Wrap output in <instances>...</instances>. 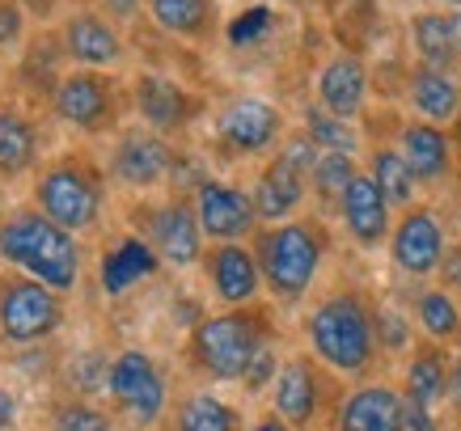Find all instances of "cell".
<instances>
[{
  "label": "cell",
  "instance_id": "cell-1",
  "mask_svg": "<svg viewBox=\"0 0 461 431\" xmlns=\"http://www.w3.org/2000/svg\"><path fill=\"white\" fill-rule=\"evenodd\" d=\"M0 258L22 266L30 279H39L56 292H68L81 275V254H77L72 233L39 211H17L0 224Z\"/></svg>",
  "mask_w": 461,
  "mask_h": 431
},
{
  "label": "cell",
  "instance_id": "cell-2",
  "mask_svg": "<svg viewBox=\"0 0 461 431\" xmlns=\"http://www.w3.org/2000/svg\"><path fill=\"white\" fill-rule=\"evenodd\" d=\"M309 347L339 373H364L373 360V318L360 296H326L309 313Z\"/></svg>",
  "mask_w": 461,
  "mask_h": 431
},
{
  "label": "cell",
  "instance_id": "cell-3",
  "mask_svg": "<svg viewBox=\"0 0 461 431\" xmlns=\"http://www.w3.org/2000/svg\"><path fill=\"white\" fill-rule=\"evenodd\" d=\"M321 263V233L313 224H276L258 237V266L263 283L280 301H296L309 292Z\"/></svg>",
  "mask_w": 461,
  "mask_h": 431
},
{
  "label": "cell",
  "instance_id": "cell-4",
  "mask_svg": "<svg viewBox=\"0 0 461 431\" xmlns=\"http://www.w3.org/2000/svg\"><path fill=\"white\" fill-rule=\"evenodd\" d=\"M263 347V326L250 313H221L195 326L191 351H195L199 368H208L221 381H238L250 368L254 351Z\"/></svg>",
  "mask_w": 461,
  "mask_h": 431
},
{
  "label": "cell",
  "instance_id": "cell-5",
  "mask_svg": "<svg viewBox=\"0 0 461 431\" xmlns=\"http://www.w3.org/2000/svg\"><path fill=\"white\" fill-rule=\"evenodd\" d=\"M34 195H39L42 216L56 220L59 229H68V233H81V229H89L98 220V208H102L98 182H94V174H85L72 161L47 169L39 178V186H34Z\"/></svg>",
  "mask_w": 461,
  "mask_h": 431
},
{
  "label": "cell",
  "instance_id": "cell-6",
  "mask_svg": "<svg viewBox=\"0 0 461 431\" xmlns=\"http://www.w3.org/2000/svg\"><path fill=\"white\" fill-rule=\"evenodd\" d=\"M64 321L56 288L39 279H9L0 288V334L14 343H39Z\"/></svg>",
  "mask_w": 461,
  "mask_h": 431
},
{
  "label": "cell",
  "instance_id": "cell-7",
  "mask_svg": "<svg viewBox=\"0 0 461 431\" xmlns=\"http://www.w3.org/2000/svg\"><path fill=\"white\" fill-rule=\"evenodd\" d=\"M51 111L81 131H102L114 119V85L98 68L64 72L51 89Z\"/></svg>",
  "mask_w": 461,
  "mask_h": 431
},
{
  "label": "cell",
  "instance_id": "cell-8",
  "mask_svg": "<svg viewBox=\"0 0 461 431\" xmlns=\"http://www.w3.org/2000/svg\"><path fill=\"white\" fill-rule=\"evenodd\" d=\"M111 393L136 423H153L166 406V381L144 351H123L111 364Z\"/></svg>",
  "mask_w": 461,
  "mask_h": 431
},
{
  "label": "cell",
  "instance_id": "cell-9",
  "mask_svg": "<svg viewBox=\"0 0 461 431\" xmlns=\"http://www.w3.org/2000/svg\"><path fill=\"white\" fill-rule=\"evenodd\" d=\"M195 216H199V229L216 241H233V237L250 233L258 211H254V199L238 186H224V182H212L203 178L195 191Z\"/></svg>",
  "mask_w": 461,
  "mask_h": 431
},
{
  "label": "cell",
  "instance_id": "cell-10",
  "mask_svg": "<svg viewBox=\"0 0 461 431\" xmlns=\"http://www.w3.org/2000/svg\"><path fill=\"white\" fill-rule=\"evenodd\" d=\"M216 131L229 153H263L280 136V111L263 98H238L221 111Z\"/></svg>",
  "mask_w": 461,
  "mask_h": 431
},
{
  "label": "cell",
  "instance_id": "cell-11",
  "mask_svg": "<svg viewBox=\"0 0 461 431\" xmlns=\"http://www.w3.org/2000/svg\"><path fill=\"white\" fill-rule=\"evenodd\" d=\"M390 254L406 275H428V271H436L440 258H445V233H440L436 211H428V208L406 211L402 220H398V229H393Z\"/></svg>",
  "mask_w": 461,
  "mask_h": 431
},
{
  "label": "cell",
  "instance_id": "cell-12",
  "mask_svg": "<svg viewBox=\"0 0 461 431\" xmlns=\"http://www.w3.org/2000/svg\"><path fill=\"white\" fill-rule=\"evenodd\" d=\"M59 47H64V56L85 64V68H111L119 64L123 56V42H119V30L98 17L94 9H81V13H72L64 26H59Z\"/></svg>",
  "mask_w": 461,
  "mask_h": 431
},
{
  "label": "cell",
  "instance_id": "cell-13",
  "mask_svg": "<svg viewBox=\"0 0 461 431\" xmlns=\"http://www.w3.org/2000/svg\"><path fill=\"white\" fill-rule=\"evenodd\" d=\"M364 98H368V68H364L360 56H343L326 59L318 72V102L321 111L339 114V119H356L364 111Z\"/></svg>",
  "mask_w": 461,
  "mask_h": 431
},
{
  "label": "cell",
  "instance_id": "cell-14",
  "mask_svg": "<svg viewBox=\"0 0 461 431\" xmlns=\"http://www.w3.org/2000/svg\"><path fill=\"white\" fill-rule=\"evenodd\" d=\"M343 224L360 246H377L390 233V199L381 195L373 174H356L343 191Z\"/></svg>",
  "mask_w": 461,
  "mask_h": 431
},
{
  "label": "cell",
  "instance_id": "cell-15",
  "mask_svg": "<svg viewBox=\"0 0 461 431\" xmlns=\"http://www.w3.org/2000/svg\"><path fill=\"white\" fill-rule=\"evenodd\" d=\"M339 431H406L402 398L390 385H364L339 410Z\"/></svg>",
  "mask_w": 461,
  "mask_h": 431
},
{
  "label": "cell",
  "instance_id": "cell-16",
  "mask_svg": "<svg viewBox=\"0 0 461 431\" xmlns=\"http://www.w3.org/2000/svg\"><path fill=\"white\" fill-rule=\"evenodd\" d=\"M208 271H212V283H216V296L229 301V305H246V301H254L258 283H263V266H258V258H254L246 246H238V241L216 246L212 258H208Z\"/></svg>",
  "mask_w": 461,
  "mask_h": 431
},
{
  "label": "cell",
  "instance_id": "cell-17",
  "mask_svg": "<svg viewBox=\"0 0 461 431\" xmlns=\"http://www.w3.org/2000/svg\"><path fill=\"white\" fill-rule=\"evenodd\" d=\"M169 148L161 136H149V131H127L114 148V178L127 182V186H153L169 174Z\"/></svg>",
  "mask_w": 461,
  "mask_h": 431
},
{
  "label": "cell",
  "instance_id": "cell-18",
  "mask_svg": "<svg viewBox=\"0 0 461 431\" xmlns=\"http://www.w3.org/2000/svg\"><path fill=\"white\" fill-rule=\"evenodd\" d=\"M149 237H153V250L174 266H191L199 258V216L186 203H169V208L153 211V224H149Z\"/></svg>",
  "mask_w": 461,
  "mask_h": 431
},
{
  "label": "cell",
  "instance_id": "cell-19",
  "mask_svg": "<svg viewBox=\"0 0 461 431\" xmlns=\"http://www.w3.org/2000/svg\"><path fill=\"white\" fill-rule=\"evenodd\" d=\"M406 98H411V106L420 111L423 123L440 127V123H448V119H457L461 81L445 68H428V64H420V68L411 72V81H406Z\"/></svg>",
  "mask_w": 461,
  "mask_h": 431
},
{
  "label": "cell",
  "instance_id": "cell-20",
  "mask_svg": "<svg viewBox=\"0 0 461 431\" xmlns=\"http://www.w3.org/2000/svg\"><path fill=\"white\" fill-rule=\"evenodd\" d=\"M136 106H140V119L153 131H174L195 111L191 94L182 85H174L169 76H157V72H144L140 81H136Z\"/></svg>",
  "mask_w": 461,
  "mask_h": 431
},
{
  "label": "cell",
  "instance_id": "cell-21",
  "mask_svg": "<svg viewBox=\"0 0 461 431\" xmlns=\"http://www.w3.org/2000/svg\"><path fill=\"white\" fill-rule=\"evenodd\" d=\"M305 178L309 174H301L288 157H276V161L263 169L258 191H254V211H258V220L284 224V216H293L296 203L305 199Z\"/></svg>",
  "mask_w": 461,
  "mask_h": 431
},
{
  "label": "cell",
  "instance_id": "cell-22",
  "mask_svg": "<svg viewBox=\"0 0 461 431\" xmlns=\"http://www.w3.org/2000/svg\"><path fill=\"white\" fill-rule=\"evenodd\" d=\"M411 39L428 68L453 72L461 59V13H420L411 22Z\"/></svg>",
  "mask_w": 461,
  "mask_h": 431
},
{
  "label": "cell",
  "instance_id": "cell-23",
  "mask_svg": "<svg viewBox=\"0 0 461 431\" xmlns=\"http://www.w3.org/2000/svg\"><path fill=\"white\" fill-rule=\"evenodd\" d=\"M398 153L406 157V166L415 169L420 182H440L448 174V161H453V144L436 123H406L402 127V148Z\"/></svg>",
  "mask_w": 461,
  "mask_h": 431
},
{
  "label": "cell",
  "instance_id": "cell-24",
  "mask_svg": "<svg viewBox=\"0 0 461 431\" xmlns=\"http://www.w3.org/2000/svg\"><path fill=\"white\" fill-rule=\"evenodd\" d=\"M318 410V376L309 368V360L284 364L276 376V415L293 427H309Z\"/></svg>",
  "mask_w": 461,
  "mask_h": 431
},
{
  "label": "cell",
  "instance_id": "cell-25",
  "mask_svg": "<svg viewBox=\"0 0 461 431\" xmlns=\"http://www.w3.org/2000/svg\"><path fill=\"white\" fill-rule=\"evenodd\" d=\"M153 271H157L153 241L127 237V241H119V246L102 258V288L111 296H119V292H127L131 283H140L144 275H153Z\"/></svg>",
  "mask_w": 461,
  "mask_h": 431
},
{
  "label": "cell",
  "instance_id": "cell-26",
  "mask_svg": "<svg viewBox=\"0 0 461 431\" xmlns=\"http://www.w3.org/2000/svg\"><path fill=\"white\" fill-rule=\"evenodd\" d=\"M39 153V131L22 111L14 106H0V174L14 178L22 169H30Z\"/></svg>",
  "mask_w": 461,
  "mask_h": 431
},
{
  "label": "cell",
  "instance_id": "cell-27",
  "mask_svg": "<svg viewBox=\"0 0 461 431\" xmlns=\"http://www.w3.org/2000/svg\"><path fill=\"white\" fill-rule=\"evenodd\" d=\"M149 17L166 34L178 39H203L212 30V0H144Z\"/></svg>",
  "mask_w": 461,
  "mask_h": 431
},
{
  "label": "cell",
  "instance_id": "cell-28",
  "mask_svg": "<svg viewBox=\"0 0 461 431\" xmlns=\"http://www.w3.org/2000/svg\"><path fill=\"white\" fill-rule=\"evenodd\" d=\"M368 174L377 178L381 195L390 199V203H411L415 186H420L415 169L406 166V157L398 153V148H377V153H373V169H368Z\"/></svg>",
  "mask_w": 461,
  "mask_h": 431
},
{
  "label": "cell",
  "instance_id": "cell-29",
  "mask_svg": "<svg viewBox=\"0 0 461 431\" xmlns=\"http://www.w3.org/2000/svg\"><path fill=\"white\" fill-rule=\"evenodd\" d=\"M305 136L318 144L321 153H356L360 148V131L351 127V119H339V114H330V111H313L305 114Z\"/></svg>",
  "mask_w": 461,
  "mask_h": 431
},
{
  "label": "cell",
  "instance_id": "cell-30",
  "mask_svg": "<svg viewBox=\"0 0 461 431\" xmlns=\"http://www.w3.org/2000/svg\"><path fill=\"white\" fill-rule=\"evenodd\" d=\"M178 431H238V410L212 393H195L178 410Z\"/></svg>",
  "mask_w": 461,
  "mask_h": 431
},
{
  "label": "cell",
  "instance_id": "cell-31",
  "mask_svg": "<svg viewBox=\"0 0 461 431\" xmlns=\"http://www.w3.org/2000/svg\"><path fill=\"white\" fill-rule=\"evenodd\" d=\"M445 390H448L445 360H440L436 351H423V355H415L411 373H406V398H415V402H423L428 410H432V406L445 398Z\"/></svg>",
  "mask_w": 461,
  "mask_h": 431
},
{
  "label": "cell",
  "instance_id": "cell-32",
  "mask_svg": "<svg viewBox=\"0 0 461 431\" xmlns=\"http://www.w3.org/2000/svg\"><path fill=\"white\" fill-rule=\"evenodd\" d=\"M309 178H313V191H318L321 199H339V203H343V191H348L351 178H356V166H351L348 153H321Z\"/></svg>",
  "mask_w": 461,
  "mask_h": 431
},
{
  "label": "cell",
  "instance_id": "cell-33",
  "mask_svg": "<svg viewBox=\"0 0 461 431\" xmlns=\"http://www.w3.org/2000/svg\"><path fill=\"white\" fill-rule=\"evenodd\" d=\"M420 321L432 338H453L461 330V313L448 292H423L420 296Z\"/></svg>",
  "mask_w": 461,
  "mask_h": 431
},
{
  "label": "cell",
  "instance_id": "cell-34",
  "mask_svg": "<svg viewBox=\"0 0 461 431\" xmlns=\"http://www.w3.org/2000/svg\"><path fill=\"white\" fill-rule=\"evenodd\" d=\"M267 26H271V9H267V4H254V9H246L241 17H233L229 42H233V47H246V42H254L258 34H267Z\"/></svg>",
  "mask_w": 461,
  "mask_h": 431
},
{
  "label": "cell",
  "instance_id": "cell-35",
  "mask_svg": "<svg viewBox=\"0 0 461 431\" xmlns=\"http://www.w3.org/2000/svg\"><path fill=\"white\" fill-rule=\"evenodd\" d=\"M56 431H111V418L94 406H64L56 415Z\"/></svg>",
  "mask_w": 461,
  "mask_h": 431
},
{
  "label": "cell",
  "instance_id": "cell-36",
  "mask_svg": "<svg viewBox=\"0 0 461 431\" xmlns=\"http://www.w3.org/2000/svg\"><path fill=\"white\" fill-rule=\"evenodd\" d=\"M271 376H276V351L263 343V347L254 351V360L241 381H246V390H263V385H271Z\"/></svg>",
  "mask_w": 461,
  "mask_h": 431
},
{
  "label": "cell",
  "instance_id": "cell-37",
  "mask_svg": "<svg viewBox=\"0 0 461 431\" xmlns=\"http://www.w3.org/2000/svg\"><path fill=\"white\" fill-rule=\"evenodd\" d=\"M72 376L81 381V390H106L111 385V368L98 355H85L81 364H72Z\"/></svg>",
  "mask_w": 461,
  "mask_h": 431
},
{
  "label": "cell",
  "instance_id": "cell-38",
  "mask_svg": "<svg viewBox=\"0 0 461 431\" xmlns=\"http://www.w3.org/2000/svg\"><path fill=\"white\" fill-rule=\"evenodd\" d=\"M26 30V13L17 0H0V47H14Z\"/></svg>",
  "mask_w": 461,
  "mask_h": 431
},
{
  "label": "cell",
  "instance_id": "cell-39",
  "mask_svg": "<svg viewBox=\"0 0 461 431\" xmlns=\"http://www.w3.org/2000/svg\"><path fill=\"white\" fill-rule=\"evenodd\" d=\"M402 415H406V431H440L432 410L423 402H415V398H402Z\"/></svg>",
  "mask_w": 461,
  "mask_h": 431
},
{
  "label": "cell",
  "instance_id": "cell-40",
  "mask_svg": "<svg viewBox=\"0 0 461 431\" xmlns=\"http://www.w3.org/2000/svg\"><path fill=\"white\" fill-rule=\"evenodd\" d=\"M377 326H381L385 347H402V343H406V326H402V318H398V313H381Z\"/></svg>",
  "mask_w": 461,
  "mask_h": 431
},
{
  "label": "cell",
  "instance_id": "cell-41",
  "mask_svg": "<svg viewBox=\"0 0 461 431\" xmlns=\"http://www.w3.org/2000/svg\"><path fill=\"white\" fill-rule=\"evenodd\" d=\"M102 4H106V13L119 17V22H127V17L140 13V0H102Z\"/></svg>",
  "mask_w": 461,
  "mask_h": 431
},
{
  "label": "cell",
  "instance_id": "cell-42",
  "mask_svg": "<svg viewBox=\"0 0 461 431\" xmlns=\"http://www.w3.org/2000/svg\"><path fill=\"white\" fill-rule=\"evenodd\" d=\"M448 398H453V406H457V410H461V360L457 364H453V368H448Z\"/></svg>",
  "mask_w": 461,
  "mask_h": 431
},
{
  "label": "cell",
  "instance_id": "cell-43",
  "mask_svg": "<svg viewBox=\"0 0 461 431\" xmlns=\"http://www.w3.org/2000/svg\"><path fill=\"white\" fill-rule=\"evenodd\" d=\"M9 423H14V398H9V393H0V431L9 427Z\"/></svg>",
  "mask_w": 461,
  "mask_h": 431
},
{
  "label": "cell",
  "instance_id": "cell-44",
  "mask_svg": "<svg viewBox=\"0 0 461 431\" xmlns=\"http://www.w3.org/2000/svg\"><path fill=\"white\" fill-rule=\"evenodd\" d=\"M250 431H293V423H284V418H263V423H254Z\"/></svg>",
  "mask_w": 461,
  "mask_h": 431
},
{
  "label": "cell",
  "instance_id": "cell-45",
  "mask_svg": "<svg viewBox=\"0 0 461 431\" xmlns=\"http://www.w3.org/2000/svg\"><path fill=\"white\" fill-rule=\"evenodd\" d=\"M445 4H448V9H461V0H445Z\"/></svg>",
  "mask_w": 461,
  "mask_h": 431
},
{
  "label": "cell",
  "instance_id": "cell-46",
  "mask_svg": "<svg viewBox=\"0 0 461 431\" xmlns=\"http://www.w3.org/2000/svg\"><path fill=\"white\" fill-rule=\"evenodd\" d=\"M284 4H301V0H284Z\"/></svg>",
  "mask_w": 461,
  "mask_h": 431
}]
</instances>
